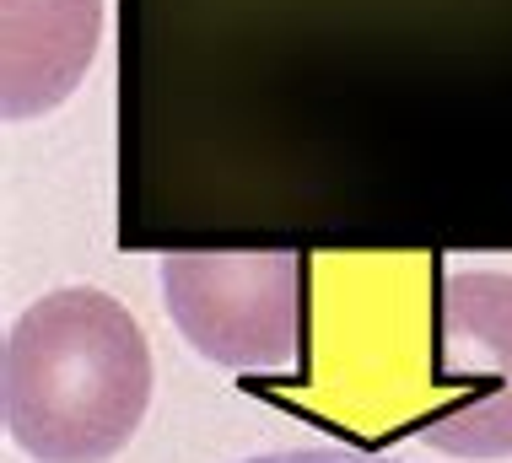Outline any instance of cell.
<instances>
[{
    "label": "cell",
    "mask_w": 512,
    "mask_h": 463,
    "mask_svg": "<svg viewBox=\"0 0 512 463\" xmlns=\"http://www.w3.org/2000/svg\"><path fill=\"white\" fill-rule=\"evenodd\" d=\"M151 410V345L98 286L27 302L0 345L6 437L38 463H108Z\"/></svg>",
    "instance_id": "6da1fadb"
},
{
    "label": "cell",
    "mask_w": 512,
    "mask_h": 463,
    "mask_svg": "<svg viewBox=\"0 0 512 463\" xmlns=\"http://www.w3.org/2000/svg\"><path fill=\"white\" fill-rule=\"evenodd\" d=\"M157 275L168 318L211 367L302 372V254H168Z\"/></svg>",
    "instance_id": "7a4b0ae2"
},
{
    "label": "cell",
    "mask_w": 512,
    "mask_h": 463,
    "mask_svg": "<svg viewBox=\"0 0 512 463\" xmlns=\"http://www.w3.org/2000/svg\"><path fill=\"white\" fill-rule=\"evenodd\" d=\"M432 383L448 410L415 426V442L448 458H512V275L442 270Z\"/></svg>",
    "instance_id": "3957f363"
},
{
    "label": "cell",
    "mask_w": 512,
    "mask_h": 463,
    "mask_svg": "<svg viewBox=\"0 0 512 463\" xmlns=\"http://www.w3.org/2000/svg\"><path fill=\"white\" fill-rule=\"evenodd\" d=\"M103 44V0H0V108L38 119L71 103Z\"/></svg>",
    "instance_id": "277c9868"
},
{
    "label": "cell",
    "mask_w": 512,
    "mask_h": 463,
    "mask_svg": "<svg viewBox=\"0 0 512 463\" xmlns=\"http://www.w3.org/2000/svg\"><path fill=\"white\" fill-rule=\"evenodd\" d=\"M243 463H405V458H383V453H356V447H286V453H259Z\"/></svg>",
    "instance_id": "5b68a950"
}]
</instances>
